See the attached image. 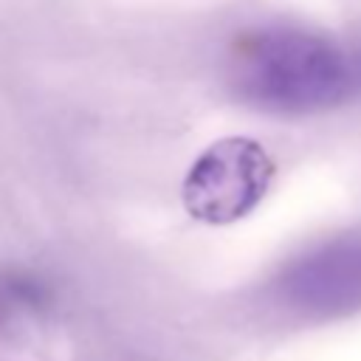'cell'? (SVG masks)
Masks as SVG:
<instances>
[{
  "label": "cell",
  "mask_w": 361,
  "mask_h": 361,
  "mask_svg": "<svg viewBox=\"0 0 361 361\" xmlns=\"http://www.w3.org/2000/svg\"><path fill=\"white\" fill-rule=\"evenodd\" d=\"M228 79L234 93L254 107L310 113L338 104L358 82V65L319 34L265 28L237 42Z\"/></svg>",
  "instance_id": "6da1fadb"
},
{
  "label": "cell",
  "mask_w": 361,
  "mask_h": 361,
  "mask_svg": "<svg viewBox=\"0 0 361 361\" xmlns=\"http://www.w3.org/2000/svg\"><path fill=\"white\" fill-rule=\"evenodd\" d=\"M274 180V161L254 138L214 141L189 166L180 197L195 220L226 226L251 214Z\"/></svg>",
  "instance_id": "7a4b0ae2"
},
{
  "label": "cell",
  "mask_w": 361,
  "mask_h": 361,
  "mask_svg": "<svg viewBox=\"0 0 361 361\" xmlns=\"http://www.w3.org/2000/svg\"><path fill=\"white\" fill-rule=\"evenodd\" d=\"M45 305H48V288L42 285V279L25 271H11L0 276V322L31 310H42Z\"/></svg>",
  "instance_id": "3957f363"
}]
</instances>
